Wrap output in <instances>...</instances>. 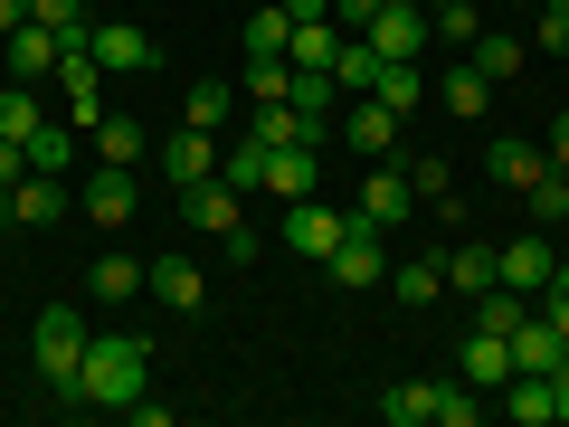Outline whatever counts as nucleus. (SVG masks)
Segmentation results:
<instances>
[{
  "label": "nucleus",
  "instance_id": "obj_1",
  "mask_svg": "<svg viewBox=\"0 0 569 427\" xmlns=\"http://www.w3.org/2000/svg\"><path fill=\"white\" fill-rule=\"evenodd\" d=\"M142 380H152V342L142 332H96L77 370V408H133Z\"/></svg>",
  "mask_w": 569,
  "mask_h": 427
},
{
  "label": "nucleus",
  "instance_id": "obj_2",
  "mask_svg": "<svg viewBox=\"0 0 569 427\" xmlns=\"http://www.w3.org/2000/svg\"><path fill=\"white\" fill-rule=\"evenodd\" d=\"M181 219H190V238H209L219 257H238V266H247V257H266V238L247 228V190H228L219 171L181 190Z\"/></svg>",
  "mask_w": 569,
  "mask_h": 427
},
{
  "label": "nucleus",
  "instance_id": "obj_3",
  "mask_svg": "<svg viewBox=\"0 0 569 427\" xmlns=\"http://www.w3.org/2000/svg\"><path fill=\"white\" fill-rule=\"evenodd\" d=\"M86 342H96V324H86L77 305H48V314H39V332H29V361H39V380L58 389V399H77Z\"/></svg>",
  "mask_w": 569,
  "mask_h": 427
},
{
  "label": "nucleus",
  "instance_id": "obj_4",
  "mask_svg": "<svg viewBox=\"0 0 569 427\" xmlns=\"http://www.w3.org/2000/svg\"><path fill=\"white\" fill-rule=\"evenodd\" d=\"M332 285H351V295H361V285H389V228H370L361 209H351V228H342V247H332Z\"/></svg>",
  "mask_w": 569,
  "mask_h": 427
},
{
  "label": "nucleus",
  "instance_id": "obj_5",
  "mask_svg": "<svg viewBox=\"0 0 569 427\" xmlns=\"http://www.w3.org/2000/svg\"><path fill=\"white\" fill-rule=\"evenodd\" d=\"M342 228H351V209L313 200V190H305V200H284V247H295V257H313V266H323L332 247H342Z\"/></svg>",
  "mask_w": 569,
  "mask_h": 427
},
{
  "label": "nucleus",
  "instance_id": "obj_6",
  "mask_svg": "<svg viewBox=\"0 0 569 427\" xmlns=\"http://www.w3.org/2000/svg\"><path fill=\"white\" fill-rule=\"evenodd\" d=\"M550 276H560L550 228H531V238H503V247H493V285H512V295H541Z\"/></svg>",
  "mask_w": 569,
  "mask_h": 427
},
{
  "label": "nucleus",
  "instance_id": "obj_7",
  "mask_svg": "<svg viewBox=\"0 0 569 427\" xmlns=\"http://www.w3.org/2000/svg\"><path fill=\"white\" fill-rule=\"evenodd\" d=\"M86 48H96L104 77H152V67H162V48L142 39L133 20H86Z\"/></svg>",
  "mask_w": 569,
  "mask_h": 427
},
{
  "label": "nucleus",
  "instance_id": "obj_8",
  "mask_svg": "<svg viewBox=\"0 0 569 427\" xmlns=\"http://www.w3.org/2000/svg\"><path fill=\"white\" fill-rule=\"evenodd\" d=\"M247 133H257V142H276V152H284V142L323 152V142H332V115H305L295 96H276V105H247Z\"/></svg>",
  "mask_w": 569,
  "mask_h": 427
},
{
  "label": "nucleus",
  "instance_id": "obj_9",
  "mask_svg": "<svg viewBox=\"0 0 569 427\" xmlns=\"http://www.w3.org/2000/svg\"><path fill=\"white\" fill-rule=\"evenodd\" d=\"M351 209H361L370 228H389V238H399V228L418 219V190H408L399 162H370V171H361V200H351Z\"/></svg>",
  "mask_w": 569,
  "mask_h": 427
},
{
  "label": "nucleus",
  "instance_id": "obj_10",
  "mask_svg": "<svg viewBox=\"0 0 569 427\" xmlns=\"http://www.w3.org/2000/svg\"><path fill=\"white\" fill-rule=\"evenodd\" d=\"M58 86H67V123L96 133V123H104V67H96V48H86V39L58 48Z\"/></svg>",
  "mask_w": 569,
  "mask_h": 427
},
{
  "label": "nucleus",
  "instance_id": "obj_11",
  "mask_svg": "<svg viewBox=\"0 0 569 427\" xmlns=\"http://www.w3.org/2000/svg\"><path fill=\"white\" fill-rule=\"evenodd\" d=\"M58 29H39V20H20V29H10V39H0V77H10V86H48V77H58Z\"/></svg>",
  "mask_w": 569,
  "mask_h": 427
},
{
  "label": "nucleus",
  "instance_id": "obj_12",
  "mask_svg": "<svg viewBox=\"0 0 569 427\" xmlns=\"http://www.w3.org/2000/svg\"><path fill=\"white\" fill-rule=\"evenodd\" d=\"M456 380L493 399V389L512 380V332H485V324H466V342H456Z\"/></svg>",
  "mask_w": 569,
  "mask_h": 427
},
{
  "label": "nucleus",
  "instance_id": "obj_13",
  "mask_svg": "<svg viewBox=\"0 0 569 427\" xmlns=\"http://www.w3.org/2000/svg\"><path fill=\"white\" fill-rule=\"evenodd\" d=\"M361 39L380 48V58H427V39H437V29H427V0H380V20H370Z\"/></svg>",
  "mask_w": 569,
  "mask_h": 427
},
{
  "label": "nucleus",
  "instance_id": "obj_14",
  "mask_svg": "<svg viewBox=\"0 0 569 427\" xmlns=\"http://www.w3.org/2000/svg\"><path fill=\"white\" fill-rule=\"evenodd\" d=\"M142 295L171 305V314H200L209 305V276H200V257H152V266H142Z\"/></svg>",
  "mask_w": 569,
  "mask_h": 427
},
{
  "label": "nucleus",
  "instance_id": "obj_15",
  "mask_svg": "<svg viewBox=\"0 0 569 427\" xmlns=\"http://www.w3.org/2000/svg\"><path fill=\"white\" fill-rule=\"evenodd\" d=\"M342 142L361 152V162H399V115H389L380 96H351V115H342Z\"/></svg>",
  "mask_w": 569,
  "mask_h": 427
},
{
  "label": "nucleus",
  "instance_id": "obj_16",
  "mask_svg": "<svg viewBox=\"0 0 569 427\" xmlns=\"http://www.w3.org/2000/svg\"><path fill=\"white\" fill-rule=\"evenodd\" d=\"M0 219H10V228H58L67 219V181H48V171L10 181V190H0Z\"/></svg>",
  "mask_w": 569,
  "mask_h": 427
},
{
  "label": "nucleus",
  "instance_id": "obj_17",
  "mask_svg": "<svg viewBox=\"0 0 569 427\" xmlns=\"http://www.w3.org/2000/svg\"><path fill=\"white\" fill-rule=\"evenodd\" d=\"M133 209H142L133 162H104V171H86V219H96V228H123Z\"/></svg>",
  "mask_w": 569,
  "mask_h": 427
},
{
  "label": "nucleus",
  "instance_id": "obj_18",
  "mask_svg": "<svg viewBox=\"0 0 569 427\" xmlns=\"http://www.w3.org/2000/svg\"><path fill=\"white\" fill-rule=\"evenodd\" d=\"M152 162L171 171V190H190V181H209V171H219V133H200V123H181L171 142H152Z\"/></svg>",
  "mask_w": 569,
  "mask_h": 427
},
{
  "label": "nucleus",
  "instance_id": "obj_19",
  "mask_svg": "<svg viewBox=\"0 0 569 427\" xmlns=\"http://www.w3.org/2000/svg\"><path fill=\"white\" fill-rule=\"evenodd\" d=\"M219 181H228V190H247V200H276V142L238 133V142L219 152Z\"/></svg>",
  "mask_w": 569,
  "mask_h": 427
},
{
  "label": "nucleus",
  "instance_id": "obj_20",
  "mask_svg": "<svg viewBox=\"0 0 569 427\" xmlns=\"http://www.w3.org/2000/svg\"><path fill=\"white\" fill-rule=\"evenodd\" d=\"M493 399H503L512 427H560V389H550V370H512Z\"/></svg>",
  "mask_w": 569,
  "mask_h": 427
},
{
  "label": "nucleus",
  "instance_id": "obj_21",
  "mask_svg": "<svg viewBox=\"0 0 569 427\" xmlns=\"http://www.w3.org/2000/svg\"><path fill=\"white\" fill-rule=\"evenodd\" d=\"M485 171H493V181H503V190H531V181H541V171H550V152H541V142H522V133H503V142H493V152H485Z\"/></svg>",
  "mask_w": 569,
  "mask_h": 427
},
{
  "label": "nucleus",
  "instance_id": "obj_22",
  "mask_svg": "<svg viewBox=\"0 0 569 427\" xmlns=\"http://www.w3.org/2000/svg\"><path fill=\"white\" fill-rule=\"evenodd\" d=\"M560 351H569V342L550 332V314H541V305L512 324V370H560Z\"/></svg>",
  "mask_w": 569,
  "mask_h": 427
},
{
  "label": "nucleus",
  "instance_id": "obj_23",
  "mask_svg": "<svg viewBox=\"0 0 569 427\" xmlns=\"http://www.w3.org/2000/svg\"><path fill=\"white\" fill-rule=\"evenodd\" d=\"M380 67H389V58L361 39V29H351V39L332 48V86H342V96H370V86H380Z\"/></svg>",
  "mask_w": 569,
  "mask_h": 427
},
{
  "label": "nucleus",
  "instance_id": "obj_24",
  "mask_svg": "<svg viewBox=\"0 0 569 427\" xmlns=\"http://www.w3.org/2000/svg\"><path fill=\"white\" fill-rule=\"evenodd\" d=\"M447 295H493V247L485 238H466V247H447Z\"/></svg>",
  "mask_w": 569,
  "mask_h": 427
},
{
  "label": "nucleus",
  "instance_id": "obj_25",
  "mask_svg": "<svg viewBox=\"0 0 569 427\" xmlns=\"http://www.w3.org/2000/svg\"><path fill=\"white\" fill-rule=\"evenodd\" d=\"M380 418L389 427H437V380H389L380 389Z\"/></svg>",
  "mask_w": 569,
  "mask_h": 427
},
{
  "label": "nucleus",
  "instance_id": "obj_26",
  "mask_svg": "<svg viewBox=\"0 0 569 427\" xmlns=\"http://www.w3.org/2000/svg\"><path fill=\"white\" fill-rule=\"evenodd\" d=\"M389 285H399V305H437V295H447V247H437V257H399Z\"/></svg>",
  "mask_w": 569,
  "mask_h": 427
},
{
  "label": "nucleus",
  "instance_id": "obj_27",
  "mask_svg": "<svg viewBox=\"0 0 569 427\" xmlns=\"http://www.w3.org/2000/svg\"><path fill=\"white\" fill-rule=\"evenodd\" d=\"M96 162H133L142 171V162H152V133H142L133 115H104L96 123Z\"/></svg>",
  "mask_w": 569,
  "mask_h": 427
},
{
  "label": "nucleus",
  "instance_id": "obj_28",
  "mask_svg": "<svg viewBox=\"0 0 569 427\" xmlns=\"http://www.w3.org/2000/svg\"><path fill=\"white\" fill-rule=\"evenodd\" d=\"M332 48H342V29H332V20H295L284 67H313V77H332Z\"/></svg>",
  "mask_w": 569,
  "mask_h": 427
},
{
  "label": "nucleus",
  "instance_id": "obj_29",
  "mask_svg": "<svg viewBox=\"0 0 569 427\" xmlns=\"http://www.w3.org/2000/svg\"><path fill=\"white\" fill-rule=\"evenodd\" d=\"M437 96H447V115H466V123H475V115L493 105V77L466 58V67H447V77H437Z\"/></svg>",
  "mask_w": 569,
  "mask_h": 427
},
{
  "label": "nucleus",
  "instance_id": "obj_30",
  "mask_svg": "<svg viewBox=\"0 0 569 427\" xmlns=\"http://www.w3.org/2000/svg\"><path fill=\"white\" fill-rule=\"evenodd\" d=\"M29 171L67 181V171H77V123H39V133H29Z\"/></svg>",
  "mask_w": 569,
  "mask_h": 427
},
{
  "label": "nucleus",
  "instance_id": "obj_31",
  "mask_svg": "<svg viewBox=\"0 0 569 427\" xmlns=\"http://www.w3.org/2000/svg\"><path fill=\"white\" fill-rule=\"evenodd\" d=\"M39 86H10V77H0V142H20V152H29V133H39Z\"/></svg>",
  "mask_w": 569,
  "mask_h": 427
},
{
  "label": "nucleus",
  "instance_id": "obj_32",
  "mask_svg": "<svg viewBox=\"0 0 569 427\" xmlns=\"http://www.w3.org/2000/svg\"><path fill=\"white\" fill-rule=\"evenodd\" d=\"M522 58H531V39H512V29H475V67H485L493 86L522 77Z\"/></svg>",
  "mask_w": 569,
  "mask_h": 427
},
{
  "label": "nucleus",
  "instance_id": "obj_33",
  "mask_svg": "<svg viewBox=\"0 0 569 427\" xmlns=\"http://www.w3.org/2000/svg\"><path fill=\"white\" fill-rule=\"evenodd\" d=\"M181 123H200V133H228V123H238V96H228V86H190V96H181Z\"/></svg>",
  "mask_w": 569,
  "mask_h": 427
},
{
  "label": "nucleus",
  "instance_id": "obj_34",
  "mask_svg": "<svg viewBox=\"0 0 569 427\" xmlns=\"http://www.w3.org/2000/svg\"><path fill=\"white\" fill-rule=\"evenodd\" d=\"M427 29L456 48H475V29H485V0H427Z\"/></svg>",
  "mask_w": 569,
  "mask_h": 427
},
{
  "label": "nucleus",
  "instance_id": "obj_35",
  "mask_svg": "<svg viewBox=\"0 0 569 427\" xmlns=\"http://www.w3.org/2000/svg\"><path fill=\"white\" fill-rule=\"evenodd\" d=\"M86 285H96V305H133V295H142V266L133 257H96V276H86Z\"/></svg>",
  "mask_w": 569,
  "mask_h": 427
},
{
  "label": "nucleus",
  "instance_id": "obj_36",
  "mask_svg": "<svg viewBox=\"0 0 569 427\" xmlns=\"http://www.w3.org/2000/svg\"><path fill=\"white\" fill-rule=\"evenodd\" d=\"M522 200H531V228H569V171H541Z\"/></svg>",
  "mask_w": 569,
  "mask_h": 427
},
{
  "label": "nucleus",
  "instance_id": "obj_37",
  "mask_svg": "<svg viewBox=\"0 0 569 427\" xmlns=\"http://www.w3.org/2000/svg\"><path fill=\"white\" fill-rule=\"evenodd\" d=\"M284 39H295V20H284V0L247 20V58H284Z\"/></svg>",
  "mask_w": 569,
  "mask_h": 427
},
{
  "label": "nucleus",
  "instance_id": "obj_38",
  "mask_svg": "<svg viewBox=\"0 0 569 427\" xmlns=\"http://www.w3.org/2000/svg\"><path fill=\"white\" fill-rule=\"evenodd\" d=\"M485 418V389H466V380H437V427H475Z\"/></svg>",
  "mask_w": 569,
  "mask_h": 427
},
{
  "label": "nucleus",
  "instance_id": "obj_39",
  "mask_svg": "<svg viewBox=\"0 0 569 427\" xmlns=\"http://www.w3.org/2000/svg\"><path fill=\"white\" fill-rule=\"evenodd\" d=\"M29 20L58 29V39H86V0H29Z\"/></svg>",
  "mask_w": 569,
  "mask_h": 427
},
{
  "label": "nucleus",
  "instance_id": "obj_40",
  "mask_svg": "<svg viewBox=\"0 0 569 427\" xmlns=\"http://www.w3.org/2000/svg\"><path fill=\"white\" fill-rule=\"evenodd\" d=\"M531 48H541V58H560V48H569V10H560V0H541V20H531Z\"/></svg>",
  "mask_w": 569,
  "mask_h": 427
},
{
  "label": "nucleus",
  "instance_id": "obj_41",
  "mask_svg": "<svg viewBox=\"0 0 569 427\" xmlns=\"http://www.w3.org/2000/svg\"><path fill=\"white\" fill-rule=\"evenodd\" d=\"M531 305H541V314H550V332H560V342H569V285H541Z\"/></svg>",
  "mask_w": 569,
  "mask_h": 427
},
{
  "label": "nucleus",
  "instance_id": "obj_42",
  "mask_svg": "<svg viewBox=\"0 0 569 427\" xmlns=\"http://www.w3.org/2000/svg\"><path fill=\"white\" fill-rule=\"evenodd\" d=\"M541 152H550V171H569V115H560V123L541 133Z\"/></svg>",
  "mask_w": 569,
  "mask_h": 427
},
{
  "label": "nucleus",
  "instance_id": "obj_43",
  "mask_svg": "<svg viewBox=\"0 0 569 427\" xmlns=\"http://www.w3.org/2000/svg\"><path fill=\"white\" fill-rule=\"evenodd\" d=\"M10 181H29V152H20V142H0V190H10Z\"/></svg>",
  "mask_w": 569,
  "mask_h": 427
},
{
  "label": "nucleus",
  "instance_id": "obj_44",
  "mask_svg": "<svg viewBox=\"0 0 569 427\" xmlns=\"http://www.w3.org/2000/svg\"><path fill=\"white\" fill-rule=\"evenodd\" d=\"M332 20H361L370 29V20H380V0H332Z\"/></svg>",
  "mask_w": 569,
  "mask_h": 427
},
{
  "label": "nucleus",
  "instance_id": "obj_45",
  "mask_svg": "<svg viewBox=\"0 0 569 427\" xmlns=\"http://www.w3.org/2000/svg\"><path fill=\"white\" fill-rule=\"evenodd\" d=\"M284 20H332V0H284Z\"/></svg>",
  "mask_w": 569,
  "mask_h": 427
},
{
  "label": "nucleus",
  "instance_id": "obj_46",
  "mask_svg": "<svg viewBox=\"0 0 569 427\" xmlns=\"http://www.w3.org/2000/svg\"><path fill=\"white\" fill-rule=\"evenodd\" d=\"M550 389H560V427H569V351H560V370H550Z\"/></svg>",
  "mask_w": 569,
  "mask_h": 427
},
{
  "label": "nucleus",
  "instance_id": "obj_47",
  "mask_svg": "<svg viewBox=\"0 0 569 427\" xmlns=\"http://www.w3.org/2000/svg\"><path fill=\"white\" fill-rule=\"evenodd\" d=\"M29 20V0H0V39H10V29H20Z\"/></svg>",
  "mask_w": 569,
  "mask_h": 427
},
{
  "label": "nucleus",
  "instance_id": "obj_48",
  "mask_svg": "<svg viewBox=\"0 0 569 427\" xmlns=\"http://www.w3.org/2000/svg\"><path fill=\"white\" fill-rule=\"evenodd\" d=\"M550 285H569V257H560V276H550Z\"/></svg>",
  "mask_w": 569,
  "mask_h": 427
},
{
  "label": "nucleus",
  "instance_id": "obj_49",
  "mask_svg": "<svg viewBox=\"0 0 569 427\" xmlns=\"http://www.w3.org/2000/svg\"><path fill=\"white\" fill-rule=\"evenodd\" d=\"M560 10H569V0H560Z\"/></svg>",
  "mask_w": 569,
  "mask_h": 427
}]
</instances>
